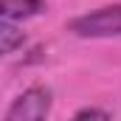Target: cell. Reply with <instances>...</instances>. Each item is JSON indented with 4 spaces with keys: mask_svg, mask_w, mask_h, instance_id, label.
<instances>
[{
    "mask_svg": "<svg viewBox=\"0 0 121 121\" xmlns=\"http://www.w3.org/2000/svg\"><path fill=\"white\" fill-rule=\"evenodd\" d=\"M70 31L82 39H110L121 37V3L113 6H101L96 11L79 14L76 20H70Z\"/></svg>",
    "mask_w": 121,
    "mask_h": 121,
    "instance_id": "1",
    "label": "cell"
},
{
    "mask_svg": "<svg viewBox=\"0 0 121 121\" xmlns=\"http://www.w3.org/2000/svg\"><path fill=\"white\" fill-rule=\"evenodd\" d=\"M51 101L54 99H51L48 87H28L11 101V107L6 110L3 118L6 121H39L51 113Z\"/></svg>",
    "mask_w": 121,
    "mask_h": 121,
    "instance_id": "2",
    "label": "cell"
},
{
    "mask_svg": "<svg viewBox=\"0 0 121 121\" xmlns=\"http://www.w3.org/2000/svg\"><path fill=\"white\" fill-rule=\"evenodd\" d=\"M3 20L23 23L28 17H37L45 11V0H3Z\"/></svg>",
    "mask_w": 121,
    "mask_h": 121,
    "instance_id": "3",
    "label": "cell"
},
{
    "mask_svg": "<svg viewBox=\"0 0 121 121\" xmlns=\"http://www.w3.org/2000/svg\"><path fill=\"white\" fill-rule=\"evenodd\" d=\"M23 42H26V34L14 26V20H3V26H0V48H3V54L6 56L14 54Z\"/></svg>",
    "mask_w": 121,
    "mask_h": 121,
    "instance_id": "4",
    "label": "cell"
},
{
    "mask_svg": "<svg viewBox=\"0 0 121 121\" xmlns=\"http://www.w3.org/2000/svg\"><path fill=\"white\" fill-rule=\"evenodd\" d=\"M76 118H110V113L107 110H96V107H85V110L76 113Z\"/></svg>",
    "mask_w": 121,
    "mask_h": 121,
    "instance_id": "5",
    "label": "cell"
}]
</instances>
